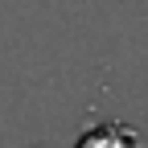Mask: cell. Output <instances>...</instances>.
I'll return each mask as SVG.
<instances>
[{"label":"cell","instance_id":"6da1fadb","mask_svg":"<svg viewBox=\"0 0 148 148\" xmlns=\"http://www.w3.org/2000/svg\"><path fill=\"white\" fill-rule=\"evenodd\" d=\"M78 148H136V136L127 132V127H95L90 136H82Z\"/></svg>","mask_w":148,"mask_h":148}]
</instances>
